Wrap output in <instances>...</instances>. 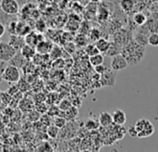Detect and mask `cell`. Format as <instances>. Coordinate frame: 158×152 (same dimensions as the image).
I'll return each mask as SVG.
<instances>
[{
  "label": "cell",
  "instance_id": "cell-1",
  "mask_svg": "<svg viewBox=\"0 0 158 152\" xmlns=\"http://www.w3.org/2000/svg\"><path fill=\"white\" fill-rule=\"evenodd\" d=\"M121 54L126 59L129 65H134L143 60L145 56V47L138 45L135 41L129 43L121 50Z\"/></svg>",
  "mask_w": 158,
  "mask_h": 152
},
{
  "label": "cell",
  "instance_id": "cell-2",
  "mask_svg": "<svg viewBox=\"0 0 158 152\" xmlns=\"http://www.w3.org/2000/svg\"><path fill=\"white\" fill-rule=\"evenodd\" d=\"M135 128L138 132V137L140 138L149 137L155 132V127L153 124L147 119H141L135 124Z\"/></svg>",
  "mask_w": 158,
  "mask_h": 152
},
{
  "label": "cell",
  "instance_id": "cell-3",
  "mask_svg": "<svg viewBox=\"0 0 158 152\" xmlns=\"http://www.w3.org/2000/svg\"><path fill=\"white\" fill-rule=\"evenodd\" d=\"M1 77L4 81L7 83H17L20 79L19 69L14 65L9 64L4 69Z\"/></svg>",
  "mask_w": 158,
  "mask_h": 152
},
{
  "label": "cell",
  "instance_id": "cell-4",
  "mask_svg": "<svg viewBox=\"0 0 158 152\" xmlns=\"http://www.w3.org/2000/svg\"><path fill=\"white\" fill-rule=\"evenodd\" d=\"M0 10L8 15H17L19 11V4L17 0H1Z\"/></svg>",
  "mask_w": 158,
  "mask_h": 152
},
{
  "label": "cell",
  "instance_id": "cell-5",
  "mask_svg": "<svg viewBox=\"0 0 158 152\" xmlns=\"http://www.w3.org/2000/svg\"><path fill=\"white\" fill-rule=\"evenodd\" d=\"M17 53V50L8 43L2 42L0 44V60L2 62H8Z\"/></svg>",
  "mask_w": 158,
  "mask_h": 152
},
{
  "label": "cell",
  "instance_id": "cell-6",
  "mask_svg": "<svg viewBox=\"0 0 158 152\" xmlns=\"http://www.w3.org/2000/svg\"><path fill=\"white\" fill-rule=\"evenodd\" d=\"M128 62L126 60V59L124 58V56L119 53L117 54L115 56L112 57L111 59V69L115 72H118L121 70H124L128 67Z\"/></svg>",
  "mask_w": 158,
  "mask_h": 152
},
{
  "label": "cell",
  "instance_id": "cell-7",
  "mask_svg": "<svg viewBox=\"0 0 158 152\" xmlns=\"http://www.w3.org/2000/svg\"><path fill=\"white\" fill-rule=\"evenodd\" d=\"M101 84L104 86H114L116 84V72L111 70L106 71L103 74H101L100 78Z\"/></svg>",
  "mask_w": 158,
  "mask_h": 152
},
{
  "label": "cell",
  "instance_id": "cell-8",
  "mask_svg": "<svg viewBox=\"0 0 158 152\" xmlns=\"http://www.w3.org/2000/svg\"><path fill=\"white\" fill-rule=\"evenodd\" d=\"M24 39H25V44L36 47L37 44L39 42H41L42 40H44V36H43L42 33H39L31 31L28 34H26L24 36Z\"/></svg>",
  "mask_w": 158,
  "mask_h": 152
},
{
  "label": "cell",
  "instance_id": "cell-9",
  "mask_svg": "<svg viewBox=\"0 0 158 152\" xmlns=\"http://www.w3.org/2000/svg\"><path fill=\"white\" fill-rule=\"evenodd\" d=\"M53 43L47 40H42L39 42L36 46V51L39 55H46L50 53V51L53 48Z\"/></svg>",
  "mask_w": 158,
  "mask_h": 152
},
{
  "label": "cell",
  "instance_id": "cell-10",
  "mask_svg": "<svg viewBox=\"0 0 158 152\" xmlns=\"http://www.w3.org/2000/svg\"><path fill=\"white\" fill-rule=\"evenodd\" d=\"M8 44L14 47L17 51L20 50V48L25 45V39L23 36L18 35V34H11L9 36V42Z\"/></svg>",
  "mask_w": 158,
  "mask_h": 152
},
{
  "label": "cell",
  "instance_id": "cell-11",
  "mask_svg": "<svg viewBox=\"0 0 158 152\" xmlns=\"http://www.w3.org/2000/svg\"><path fill=\"white\" fill-rule=\"evenodd\" d=\"M112 118H113V124H115L117 125H123L127 122V115H126L125 111L122 110H119V109L116 110L113 112Z\"/></svg>",
  "mask_w": 158,
  "mask_h": 152
},
{
  "label": "cell",
  "instance_id": "cell-12",
  "mask_svg": "<svg viewBox=\"0 0 158 152\" xmlns=\"http://www.w3.org/2000/svg\"><path fill=\"white\" fill-rule=\"evenodd\" d=\"M19 52L21 53V55L28 60L34 58V56H36V47L35 46H30V45H27L25 44L19 50Z\"/></svg>",
  "mask_w": 158,
  "mask_h": 152
},
{
  "label": "cell",
  "instance_id": "cell-13",
  "mask_svg": "<svg viewBox=\"0 0 158 152\" xmlns=\"http://www.w3.org/2000/svg\"><path fill=\"white\" fill-rule=\"evenodd\" d=\"M98 122L101 126L103 127H109L113 124V118L112 114H110L107 111H102L99 115Z\"/></svg>",
  "mask_w": 158,
  "mask_h": 152
},
{
  "label": "cell",
  "instance_id": "cell-14",
  "mask_svg": "<svg viewBox=\"0 0 158 152\" xmlns=\"http://www.w3.org/2000/svg\"><path fill=\"white\" fill-rule=\"evenodd\" d=\"M27 61H28V59H26L21 55V53H20L19 51H17V53L15 54V56L9 60V62H10L11 65H14V66L18 67L19 69L24 67V65H25V63H26Z\"/></svg>",
  "mask_w": 158,
  "mask_h": 152
},
{
  "label": "cell",
  "instance_id": "cell-15",
  "mask_svg": "<svg viewBox=\"0 0 158 152\" xmlns=\"http://www.w3.org/2000/svg\"><path fill=\"white\" fill-rule=\"evenodd\" d=\"M31 32L30 25H28L25 22L22 21H17V26H16V34L20 35V36H25Z\"/></svg>",
  "mask_w": 158,
  "mask_h": 152
},
{
  "label": "cell",
  "instance_id": "cell-16",
  "mask_svg": "<svg viewBox=\"0 0 158 152\" xmlns=\"http://www.w3.org/2000/svg\"><path fill=\"white\" fill-rule=\"evenodd\" d=\"M109 45H110V43L106 39H105V38H100V39H98L95 42V46H96L97 49L102 54H106V51H107V49L109 47Z\"/></svg>",
  "mask_w": 158,
  "mask_h": 152
},
{
  "label": "cell",
  "instance_id": "cell-17",
  "mask_svg": "<svg viewBox=\"0 0 158 152\" xmlns=\"http://www.w3.org/2000/svg\"><path fill=\"white\" fill-rule=\"evenodd\" d=\"M149 34H150V33H149ZM149 34H144L143 33L139 32V33H137V34L135 35L134 41H135L138 45H140V46L145 47V46H147V44H148V35H149Z\"/></svg>",
  "mask_w": 158,
  "mask_h": 152
},
{
  "label": "cell",
  "instance_id": "cell-18",
  "mask_svg": "<svg viewBox=\"0 0 158 152\" xmlns=\"http://www.w3.org/2000/svg\"><path fill=\"white\" fill-rule=\"evenodd\" d=\"M89 61H90V63L94 67H95L97 65L103 64L104 61H105V58H104V56H103L102 53H98V54H95L94 56H91L90 59H89Z\"/></svg>",
  "mask_w": 158,
  "mask_h": 152
},
{
  "label": "cell",
  "instance_id": "cell-19",
  "mask_svg": "<svg viewBox=\"0 0 158 152\" xmlns=\"http://www.w3.org/2000/svg\"><path fill=\"white\" fill-rule=\"evenodd\" d=\"M133 21L138 26H143V24L147 21V18L143 12H137L133 16Z\"/></svg>",
  "mask_w": 158,
  "mask_h": 152
},
{
  "label": "cell",
  "instance_id": "cell-20",
  "mask_svg": "<svg viewBox=\"0 0 158 152\" xmlns=\"http://www.w3.org/2000/svg\"><path fill=\"white\" fill-rule=\"evenodd\" d=\"M120 6L125 12H131L134 8L135 2L134 0H120Z\"/></svg>",
  "mask_w": 158,
  "mask_h": 152
},
{
  "label": "cell",
  "instance_id": "cell-21",
  "mask_svg": "<svg viewBox=\"0 0 158 152\" xmlns=\"http://www.w3.org/2000/svg\"><path fill=\"white\" fill-rule=\"evenodd\" d=\"M147 28L151 33H158V14H156V18H152L148 20Z\"/></svg>",
  "mask_w": 158,
  "mask_h": 152
},
{
  "label": "cell",
  "instance_id": "cell-22",
  "mask_svg": "<svg viewBox=\"0 0 158 152\" xmlns=\"http://www.w3.org/2000/svg\"><path fill=\"white\" fill-rule=\"evenodd\" d=\"M85 53H86L89 57H91V56H94V55L98 54V53H100V52H99V50L97 49L95 44H87V45L85 46Z\"/></svg>",
  "mask_w": 158,
  "mask_h": 152
},
{
  "label": "cell",
  "instance_id": "cell-23",
  "mask_svg": "<svg viewBox=\"0 0 158 152\" xmlns=\"http://www.w3.org/2000/svg\"><path fill=\"white\" fill-rule=\"evenodd\" d=\"M89 38L93 42H96L98 39L101 38V32H100V30L97 29V28H93L89 32Z\"/></svg>",
  "mask_w": 158,
  "mask_h": 152
},
{
  "label": "cell",
  "instance_id": "cell-24",
  "mask_svg": "<svg viewBox=\"0 0 158 152\" xmlns=\"http://www.w3.org/2000/svg\"><path fill=\"white\" fill-rule=\"evenodd\" d=\"M59 128L56 127L55 124L54 125H49L48 129H47V135L51 137V138H56L58 134H59Z\"/></svg>",
  "mask_w": 158,
  "mask_h": 152
},
{
  "label": "cell",
  "instance_id": "cell-25",
  "mask_svg": "<svg viewBox=\"0 0 158 152\" xmlns=\"http://www.w3.org/2000/svg\"><path fill=\"white\" fill-rule=\"evenodd\" d=\"M54 124L56 127H58L59 129L64 128L66 126V124H67V120H66L65 117H59V116H57V117H56L54 119Z\"/></svg>",
  "mask_w": 158,
  "mask_h": 152
},
{
  "label": "cell",
  "instance_id": "cell-26",
  "mask_svg": "<svg viewBox=\"0 0 158 152\" xmlns=\"http://www.w3.org/2000/svg\"><path fill=\"white\" fill-rule=\"evenodd\" d=\"M148 44L152 46H158V33H151L148 35Z\"/></svg>",
  "mask_w": 158,
  "mask_h": 152
},
{
  "label": "cell",
  "instance_id": "cell-27",
  "mask_svg": "<svg viewBox=\"0 0 158 152\" xmlns=\"http://www.w3.org/2000/svg\"><path fill=\"white\" fill-rule=\"evenodd\" d=\"M99 125H100V124H99L98 121H94V120H92V119L87 120L86 124H85L86 128L89 129V130H94V129L98 128Z\"/></svg>",
  "mask_w": 158,
  "mask_h": 152
},
{
  "label": "cell",
  "instance_id": "cell-28",
  "mask_svg": "<svg viewBox=\"0 0 158 152\" xmlns=\"http://www.w3.org/2000/svg\"><path fill=\"white\" fill-rule=\"evenodd\" d=\"M0 100L4 104L7 105L12 101V96H10L7 92H2L0 93Z\"/></svg>",
  "mask_w": 158,
  "mask_h": 152
},
{
  "label": "cell",
  "instance_id": "cell-29",
  "mask_svg": "<svg viewBox=\"0 0 158 152\" xmlns=\"http://www.w3.org/2000/svg\"><path fill=\"white\" fill-rule=\"evenodd\" d=\"M70 107H71V103H70L68 99H63V100L59 103V105H58V109H59L60 111H68Z\"/></svg>",
  "mask_w": 158,
  "mask_h": 152
},
{
  "label": "cell",
  "instance_id": "cell-30",
  "mask_svg": "<svg viewBox=\"0 0 158 152\" xmlns=\"http://www.w3.org/2000/svg\"><path fill=\"white\" fill-rule=\"evenodd\" d=\"M18 82H19L18 86H19V91H21V92H25V91H27V90L30 88V85H29V83H28V82H26L25 80H20V79H19Z\"/></svg>",
  "mask_w": 158,
  "mask_h": 152
},
{
  "label": "cell",
  "instance_id": "cell-31",
  "mask_svg": "<svg viewBox=\"0 0 158 152\" xmlns=\"http://www.w3.org/2000/svg\"><path fill=\"white\" fill-rule=\"evenodd\" d=\"M19 91V86L18 85H10L9 87H8V89H7V93L10 95V96H12V97H14L18 92Z\"/></svg>",
  "mask_w": 158,
  "mask_h": 152
},
{
  "label": "cell",
  "instance_id": "cell-32",
  "mask_svg": "<svg viewBox=\"0 0 158 152\" xmlns=\"http://www.w3.org/2000/svg\"><path fill=\"white\" fill-rule=\"evenodd\" d=\"M94 70H95V72H97V73H99L100 75L101 74H103L106 71H107V68L104 65V63L103 64H100V65H97V66H95L94 67Z\"/></svg>",
  "mask_w": 158,
  "mask_h": 152
},
{
  "label": "cell",
  "instance_id": "cell-33",
  "mask_svg": "<svg viewBox=\"0 0 158 152\" xmlns=\"http://www.w3.org/2000/svg\"><path fill=\"white\" fill-rule=\"evenodd\" d=\"M128 133L130 134V136L131 137H138V132L135 128V126H131L129 129H128Z\"/></svg>",
  "mask_w": 158,
  "mask_h": 152
},
{
  "label": "cell",
  "instance_id": "cell-34",
  "mask_svg": "<svg viewBox=\"0 0 158 152\" xmlns=\"http://www.w3.org/2000/svg\"><path fill=\"white\" fill-rule=\"evenodd\" d=\"M5 32H6V27L3 23L0 22V37H2L4 35Z\"/></svg>",
  "mask_w": 158,
  "mask_h": 152
},
{
  "label": "cell",
  "instance_id": "cell-35",
  "mask_svg": "<svg viewBox=\"0 0 158 152\" xmlns=\"http://www.w3.org/2000/svg\"><path fill=\"white\" fill-rule=\"evenodd\" d=\"M18 2H19V4H23V5H25V4H30V3H31L32 1H34V0H17Z\"/></svg>",
  "mask_w": 158,
  "mask_h": 152
},
{
  "label": "cell",
  "instance_id": "cell-36",
  "mask_svg": "<svg viewBox=\"0 0 158 152\" xmlns=\"http://www.w3.org/2000/svg\"><path fill=\"white\" fill-rule=\"evenodd\" d=\"M91 2H94V3H99V2H101V1H103V0H90Z\"/></svg>",
  "mask_w": 158,
  "mask_h": 152
},
{
  "label": "cell",
  "instance_id": "cell-37",
  "mask_svg": "<svg viewBox=\"0 0 158 152\" xmlns=\"http://www.w3.org/2000/svg\"><path fill=\"white\" fill-rule=\"evenodd\" d=\"M151 1H152V2H157L158 0H151Z\"/></svg>",
  "mask_w": 158,
  "mask_h": 152
},
{
  "label": "cell",
  "instance_id": "cell-38",
  "mask_svg": "<svg viewBox=\"0 0 158 152\" xmlns=\"http://www.w3.org/2000/svg\"><path fill=\"white\" fill-rule=\"evenodd\" d=\"M2 43V40H1V37H0V44Z\"/></svg>",
  "mask_w": 158,
  "mask_h": 152
}]
</instances>
